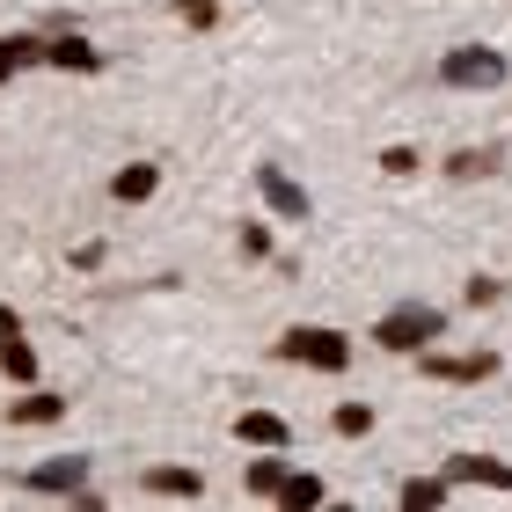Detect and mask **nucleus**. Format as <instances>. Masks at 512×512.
<instances>
[{"instance_id":"17","label":"nucleus","mask_w":512,"mask_h":512,"mask_svg":"<svg viewBox=\"0 0 512 512\" xmlns=\"http://www.w3.org/2000/svg\"><path fill=\"white\" fill-rule=\"evenodd\" d=\"M498 161H505L498 147H461V154L447 161V176H454V183H476V176H498Z\"/></svg>"},{"instance_id":"12","label":"nucleus","mask_w":512,"mask_h":512,"mask_svg":"<svg viewBox=\"0 0 512 512\" xmlns=\"http://www.w3.org/2000/svg\"><path fill=\"white\" fill-rule=\"evenodd\" d=\"M154 183H161L154 161H132V169L110 176V198H118V205H139V198H154Z\"/></svg>"},{"instance_id":"18","label":"nucleus","mask_w":512,"mask_h":512,"mask_svg":"<svg viewBox=\"0 0 512 512\" xmlns=\"http://www.w3.org/2000/svg\"><path fill=\"white\" fill-rule=\"evenodd\" d=\"M242 483H249V498H278V483H286V461H249V469H242Z\"/></svg>"},{"instance_id":"22","label":"nucleus","mask_w":512,"mask_h":512,"mask_svg":"<svg viewBox=\"0 0 512 512\" xmlns=\"http://www.w3.org/2000/svg\"><path fill=\"white\" fill-rule=\"evenodd\" d=\"M242 256H271V227L249 220V227H242Z\"/></svg>"},{"instance_id":"6","label":"nucleus","mask_w":512,"mask_h":512,"mask_svg":"<svg viewBox=\"0 0 512 512\" xmlns=\"http://www.w3.org/2000/svg\"><path fill=\"white\" fill-rule=\"evenodd\" d=\"M256 191H264V205L278 220H308V191H300L286 169H271V161H264V169H256Z\"/></svg>"},{"instance_id":"23","label":"nucleus","mask_w":512,"mask_h":512,"mask_svg":"<svg viewBox=\"0 0 512 512\" xmlns=\"http://www.w3.org/2000/svg\"><path fill=\"white\" fill-rule=\"evenodd\" d=\"M505 286H498V278H469V308H491V300H498Z\"/></svg>"},{"instance_id":"5","label":"nucleus","mask_w":512,"mask_h":512,"mask_svg":"<svg viewBox=\"0 0 512 512\" xmlns=\"http://www.w3.org/2000/svg\"><path fill=\"white\" fill-rule=\"evenodd\" d=\"M425 374L432 381H491L498 352H425Z\"/></svg>"},{"instance_id":"14","label":"nucleus","mask_w":512,"mask_h":512,"mask_svg":"<svg viewBox=\"0 0 512 512\" xmlns=\"http://www.w3.org/2000/svg\"><path fill=\"white\" fill-rule=\"evenodd\" d=\"M330 491H322V476H308V469H286V483H278V498L271 505H286V512H308V505H322Z\"/></svg>"},{"instance_id":"11","label":"nucleus","mask_w":512,"mask_h":512,"mask_svg":"<svg viewBox=\"0 0 512 512\" xmlns=\"http://www.w3.org/2000/svg\"><path fill=\"white\" fill-rule=\"evenodd\" d=\"M44 59V37H30V30H8V37H0V88H8L15 74H22V66H37Z\"/></svg>"},{"instance_id":"21","label":"nucleus","mask_w":512,"mask_h":512,"mask_svg":"<svg viewBox=\"0 0 512 512\" xmlns=\"http://www.w3.org/2000/svg\"><path fill=\"white\" fill-rule=\"evenodd\" d=\"M381 169H388V176H417V147H388Z\"/></svg>"},{"instance_id":"15","label":"nucleus","mask_w":512,"mask_h":512,"mask_svg":"<svg viewBox=\"0 0 512 512\" xmlns=\"http://www.w3.org/2000/svg\"><path fill=\"white\" fill-rule=\"evenodd\" d=\"M8 417H15V425H59V417H66V395H52V388H30V395H22V403H15Z\"/></svg>"},{"instance_id":"8","label":"nucleus","mask_w":512,"mask_h":512,"mask_svg":"<svg viewBox=\"0 0 512 512\" xmlns=\"http://www.w3.org/2000/svg\"><path fill=\"white\" fill-rule=\"evenodd\" d=\"M235 439H242V447H264V454H286V417H278V410H242L235 417Z\"/></svg>"},{"instance_id":"20","label":"nucleus","mask_w":512,"mask_h":512,"mask_svg":"<svg viewBox=\"0 0 512 512\" xmlns=\"http://www.w3.org/2000/svg\"><path fill=\"white\" fill-rule=\"evenodd\" d=\"M176 15L191 22V30H213V22H220V8H213V0H176Z\"/></svg>"},{"instance_id":"13","label":"nucleus","mask_w":512,"mask_h":512,"mask_svg":"<svg viewBox=\"0 0 512 512\" xmlns=\"http://www.w3.org/2000/svg\"><path fill=\"white\" fill-rule=\"evenodd\" d=\"M139 483H147L154 498H205V476L198 469H147Z\"/></svg>"},{"instance_id":"16","label":"nucleus","mask_w":512,"mask_h":512,"mask_svg":"<svg viewBox=\"0 0 512 512\" xmlns=\"http://www.w3.org/2000/svg\"><path fill=\"white\" fill-rule=\"evenodd\" d=\"M447 483L454 476H410L403 491H395V505H403V512H432V505H447Z\"/></svg>"},{"instance_id":"19","label":"nucleus","mask_w":512,"mask_h":512,"mask_svg":"<svg viewBox=\"0 0 512 512\" xmlns=\"http://www.w3.org/2000/svg\"><path fill=\"white\" fill-rule=\"evenodd\" d=\"M330 425H337L344 439H366V432H374V410H366V403H337Z\"/></svg>"},{"instance_id":"9","label":"nucleus","mask_w":512,"mask_h":512,"mask_svg":"<svg viewBox=\"0 0 512 512\" xmlns=\"http://www.w3.org/2000/svg\"><path fill=\"white\" fill-rule=\"evenodd\" d=\"M447 476L454 483H491V491H512V461H491V454H454Z\"/></svg>"},{"instance_id":"2","label":"nucleus","mask_w":512,"mask_h":512,"mask_svg":"<svg viewBox=\"0 0 512 512\" xmlns=\"http://www.w3.org/2000/svg\"><path fill=\"white\" fill-rule=\"evenodd\" d=\"M278 359L322 366V374H344V366H352V337H344V330H322V322H300V330L278 337Z\"/></svg>"},{"instance_id":"1","label":"nucleus","mask_w":512,"mask_h":512,"mask_svg":"<svg viewBox=\"0 0 512 512\" xmlns=\"http://www.w3.org/2000/svg\"><path fill=\"white\" fill-rule=\"evenodd\" d=\"M439 330H447V315H439V308L403 300V308H388L374 322V344H381V352H425V344H439Z\"/></svg>"},{"instance_id":"10","label":"nucleus","mask_w":512,"mask_h":512,"mask_svg":"<svg viewBox=\"0 0 512 512\" xmlns=\"http://www.w3.org/2000/svg\"><path fill=\"white\" fill-rule=\"evenodd\" d=\"M44 66H66V74H96V66H103V52H96L88 37H74V30H66V37H52V44H44Z\"/></svg>"},{"instance_id":"7","label":"nucleus","mask_w":512,"mask_h":512,"mask_svg":"<svg viewBox=\"0 0 512 512\" xmlns=\"http://www.w3.org/2000/svg\"><path fill=\"white\" fill-rule=\"evenodd\" d=\"M0 366H8V381H22V388L37 381V352H30V337H22L15 308H0Z\"/></svg>"},{"instance_id":"3","label":"nucleus","mask_w":512,"mask_h":512,"mask_svg":"<svg viewBox=\"0 0 512 512\" xmlns=\"http://www.w3.org/2000/svg\"><path fill=\"white\" fill-rule=\"evenodd\" d=\"M505 52H491V44H461V52L439 59V81L447 88H505Z\"/></svg>"},{"instance_id":"4","label":"nucleus","mask_w":512,"mask_h":512,"mask_svg":"<svg viewBox=\"0 0 512 512\" xmlns=\"http://www.w3.org/2000/svg\"><path fill=\"white\" fill-rule=\"evenodd\" d=\"M81 483H88L81 454H52V461H37V469H22V491H44V498H81Z\"/></svg>"}]
</instances>
